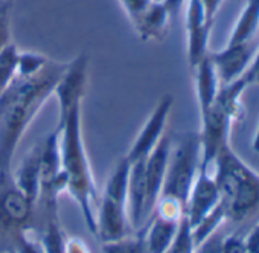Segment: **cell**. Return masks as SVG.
I'll return each instance as SVG.
<instances>
[{
	"mask_svg": "<svg viewBox=\"0 0 259 253\" xmlns=\"http://www.w3.org/2000/svg\"><path fill=\"white\" fill-rule=\"evenodd\" d=\"M194 250H195V244H194L192 233H191V224L185 217L180 223L179 232L172 244L165 253H194Z\"/></svg>",
	"mask_w": 259,
	"mask_h": 253,
	"instance_id": "7402d4cb",
	"label": "cell"
},
{
	"mask_svg": "<svg viewBox=\"0 0 259 253\" xmlns=\"http://www.w3.org/2000/svg\"><path fill=\"white\" fill-rule=\"evenodd\" d=\"M209 173L220 188L227 220L244 221L259 207V174L233 151L230 144L218 153Z\"/></svg>",
	"mask_w": 259,
	"mask_h": 253,
	"instance_id": "3957f363",
	"label": "cell"
},
{
	"mask_svg": "<svg viewBox=\"0 0 259 253\" xmlns=\"http://www.w3.org/2000/svg\"><path fill=\"white\" fill-rule=\"evenodd\" d=\"M220 201H221V192L213 176L209 171L200 168L186 200V206H185L186 220L189 221L191 226H194L206 214H209Z\"/></svg>",
	"mask_w": 259,
	"mask_h": 253,
	"instance_id": "8fae6325",
	"label": "cell"
},
{
	"mask_svg": "<svg viewBox=\"0 0 259 253\" xmlns=\"http://www.w3.org/2000/svg\"><path fill=\"white\" fill-rule=\"evenodd\" d=\"M169 150H171V138L165 135L162 141L156 145V148L145 159L144 180H145V206H147L148 218L151 217L163 188Z\"/></svg>",
	"mask_w": 259,
	"mask_h": 253,
	"instance_id": "30bf717a",
	"label": "cell"
},
{
	"mask_svg": "<svg viewBox=\"0 0 259 253\" xmlns=\"http://www.w3.org/2000/svg\"><path fill=\"white\" fill-rule=\"evenodd\" d=\"M251 148L254 153L259 154V122H257V126H256V132H254V138L251 141Z\"/></svg>",
	"mask_w": 259,
	"mask_h": 253,
	"instance_id": "1f68e13d",
	"label": "cell"
},
{
	"mask_svg": "<svg viewBox=\"0 0 259 253\" xmlns=\"http://www.w3.org/2000/svg\"><path fill=\"white\" fill-rule=\"evenodd\" d=\"M122 11L132 22L135 17H138L142 11H145L154 0H117Z\"/></svg>",
	"mask_w": 259,
	"mask_h": 253,
	"instance_id": "d4e9b609",
	"label": "cell"
},
{
	"mask_svg": "<svg viewBox=\"0 0 259 253\" xmlns=\"http://www.w3.org/2000/svg\"><path fill=\"white\" fill-rule=\"evenodd\" d=\"M163 4V7L168 10V13L171 14V17L177 16L180 13V10L186 5L188 0H160Z\"/></svg>",
	"mask_w": 259,
	"mask_h": 253,
	"instance_id": "4dcf8cb0",
	"label": "cell"
},
{
	"mask_svg": "<svg viewBox=\"0 0 259 253\" xmlns=\"http://www.w3.org/2000/svg\"><path fill=\"white\" fill-rule=\"evenodd\" d=\"M221 253H247L245 244H244V236L236 235V233L223 236Z\"/></svg>",
	"mask_w": 259,
	"mask_h": 253,
	"instance_id": "484cf974",
	"label": "cell"
},
{
	"mask_svg": "<svg viewBox=\"0 0 259 253\" xmlns=\"http://www.w3.org/2000/svg\"><path fill=\"white\" fill-rule=\"evenodd\" d=\"M201 166L198 133H182L171 141L169 159L160 195L180 200L186 206L189 191Z\"/></svg>",
	"mask_w": 259,
	"mask_h": 253,
	"instance_id": "5b68a950",
	"label": "cell"
},
{
	"mask_svg": "<svg viewBox=\"0 0 259 253\" xmlns=\"http://www.w3.org/2000/svg\"><path fill=\"white\" fill-rule=\"evenodd\" d=\"M102 253H148V247L144 238V232L128 233L119 239L102 242Z\"/></svg>",
	"mask_w": 259,
	"mask_h": 253,
	"instance_id": "d6986e66",
	"label": "cell"
},
{
	"mask_svg": "<svg viewBox=\"0 0 259 253\" xmlns=\"http://www.w3.org/2000/svg\"><path fill=\"white\" fill-rule=\"evenodd\" d=\"M180 223L182 220L180 221L169 220V218H163L160 215L153 214L145 223V226L141 229L144 232L148 253H165L172 244L179 232Z\"/></svg>",
	"mask_w": 259,
	"mask_h": 253,
	"instance_id": "9a60e30c",
	"label": "cell"
},
{
	"mask_svg": "<svg viewBox=\"0 0 259 253\" xmlns=\"http://www.w3.org/2000/svg\"><path fill=\"white\" fill-rule=\"evenodd\" d=\"M35 203L19 191L13 182L0 188V224L5 229L20 232L28 229Z\"/></svg>",
	"mask_w": 259,
	"mask_h": 253,
	"instance_id": "7c38bea8",
	"label": "cell"
},
{
	"mask_svg": "<svg viewBox=\"0 0 259 253\" xmlns=\"http://www.w3.org/2000/svg\"><path fill=\"white\" fill-rule=\"evenodd\" d=\"M57 129L64 192L78 204L85 226L95 235L99 194L82 136V99L58 105Z\"/></svg>",
	"mask_w": 259,
	"mask_h": 253,
	"instance_id": "7a4b0ae2",
	"label": "cell"
},
{
	"mask_svg": "<svg viewBox=\"0 0 259 253\" xmlns=\"http://www.w3.org/2000/svg\"><path fill=\"white\" fill-rule=\"evenodd\" d=\"M11 5L13 2L0 0V51L7 48L11 40Z\"/></svg>",
	"mask_w": 259,
	"mask_h": 253,
	"instance_id": "cb8c5ba5",
	"label": "cell"
},
{
	"mask_svg": "<svg viewBox=\"0 0 259 253\" xmlns=\"http://www.w3.org/2000/svg\"><path fill=\"white\" fill-rule=\"evenodd\" d=\"M244 244L247 253H259V223H256L244 236Z\"/></svg>",
	"mask_w": 259,
	"mask_h": 253,
	"instance_id": "83f0119b",
	"label": "cell"
},
{
	"mask_svg": "<svg viewBox=\"0 0 259 253\" xmlns=\"http://www.w3.org/2000/svg\"><path fill=\"white\" fill-rule=\"evenodd\" d=\"M256 49L257 46L251 40L245 43H227L226 48L209 52V58L215 67L220 82L229 84L245 75L256 54Z\"/></svg>",
	"mask_w": 259,
	"mask_h": 253,
	"instance_id": "9c48e42d",
	"label": "cell"
},
{
	"mask_svg": "<svg viewBox=\"0 0 259 253\" xmlns=\"http://www.w3.org/2000/svg\"><path fill=\"white\" fill-rule=\"evenodd\" d=\"M185 11L186 28V57L191 67H195L209 55V37L212 25L198 0H188Z\"/></svg>",
	"mask_w": 259,
	"mask_h": 253,
	"instance_id": "ba28073f",
	"label": "cell"
},
{
	"mask_svg": "<svg viewBox=\"0 0 259 253\" xmlns=\"http://www.w3.org/2000/svg\"><path fill=\"white\" fill-rule=\"evenodd\" d=\"M253 2H256V4H259V0H253Z\"/></svg>",
	"mask_w": 259,
	"mask_h": 253,
	"instance_id": "d6a6232c",
	"label": "cell"
},
{
	"mask_svg": "<svg viewBox=\"0 0 259 253\" xmlns=\"http://www.w3.org/2000/svg\"><path fill=\"white\" fill-rule=\"evenodd\" d=\"M40 156L41 144H37L25 154L16 173L11 176L13 185L34 203L40 198Z\"/></svg>",
	"mask_w": 259,
	"mask_h": 253,
	"instance_id": "5bb4252c",
	"label": "cell"
},
{
	"mask_svg": "<svg viewBox=\"0 0 259 253\" xmlns=\"http://www.w3.org/2000/svg\"><path fill=\"white\" fill-rule=\"evenodd\" d=\"M245 76L248 79V82L251 84H259V48L256 49V54L251 60V64L248 67V70L245 72Z\"/></svg>",
	"mask_w": 259,
	"mask_h": 253,
	"instance_id": "f546056e",
	"label": "cell"
},
{
	"mask_svg": "<svg viewBox=\"0 0 259 253\" xmlns=\"http://www.w3.org/2000/svg\"><path fill=\"white\" fill-rule=\"evenodd\" d=\"M67 63L49 60L46 67L32 76H17L0 95V188L11 183L13 157L25 133L54 96Z\"/></svg>",
	"mask_w": 259,
	"mask_h": 253,
	"instance_id": "6da1fadb",
	"label": "cell"
},
{
	"mask_svg": "<svg viewBox=\"0 0 259 253\" xmlns=\"http://www.w3.org/2000/svg\"><path fill=\"white\" fill-rule=\"evenodd\" d=\"M226 220H227V212H226V206H224V203L221 200L198 223H195L194 226H191V233H192V239H194L195 247L198 244H201L203 241H206L207 238H210L213 233H217L218 229L221 227V224Z\"/></svg>",
	"mask_w": 259,
	"mask_h": 253,
	"instance_id": "e0dca14e",
	"label": "cell"
},
{
	"mask_svg": "<svg viewBox=\"0 0 259 253\" xmlns=\"http://www.w3.org/2000/svg\"><path fill=\"white\" fill-rule=\"evenodd\" d=\"M172 105H174V96L169 93L163 95L159 99L151 114L148 116V119L142 125V129L139 130L132 147H130L128 153L123 156L128 162L147 159L148 154L162 141V138L166 135V126H168Z\"/></svg>",
	"mask_w": 259,
	"mask_h": 253,
	"instance_id": "52a82bcc",
	"label": "cell"
},
{
	"mask_svg": "<svg viewBox=\"0 0 259 253\" xmlns=\"http://www.w3.org/2000/svg\"><path fill=\"white\" fill-rule=\"evenodd\" d=\"M49 58L34 51H19L17 57V76H32L43 70Z\"/></svg>",
	"mask_w": 259,
	"mask_h": 253,
	"instance_id": "44dd1931",
	"label": "cell"
},
{
	"mask_svg": "<svg viewBox=\"0 0 259 253\" xmlns=\"http://www.w3.org/2000/svg\"><path fill=\"white\" fill-rule=\"evenodd\" d=\"M200 147H201V170L209 171L218 153L230 144L232 117L213 102L206 111L200 113Z\"/></svg>",
	"mask_w": 259,
	"mask_h": 253,
	"instance_id": "8992f818",
	"label": "cell"
},
{
	"mask_svg": "<svg viewBox=\"0 0 259 253\" xmlns=\"http://www.w3.org/2000/svg\"><path fill=\"white\" fill-rule=\"evenodd\" d=\"M130 162L122 157L107 179L96 209L95 235L101 242L119 239L130 233V220L126 209Z\"/></svg>",
	"mask_w": 259,
	"mask_h": 253,
	"instance_id": "277c9868",
	"label": "cell"
},
{
	"mask_svg": "<svg viewBox=\"0 0 259 253\" xmlns=\"http://www.w3.org/2000/svg\"><path fill=\"white\" fill-rule=\"evenodd\" d=\"M63 253H92L87 242L79 236H67L64 239Z\"/></svg>",
	"mask_w": 259,
	"mask_h": 253,
	"instance_id": "4316f807",
	"label": "cell"
},
{
	"mask_svg": "<svg viewBox=\"0 0 259 253\" xmlns=\"http://www.w3.org/2000/svg\"><path fill=\"white\" fill-rule=\"evenodd\" d=\"M171 19V14L160 0H154L145 11L132 20V23L139 40L150 43L160 41L166 37Z\"/></svg>",
	"mask_w": 259,
	"mask_h": 253,
	"instance_id": "4fadbf2b",
	"label": "cell"
},
{
	"mask_svg": "<svg viewBox=\"0 0 259 253\" xmlns=\"http://www.w3.org/2000/svg\"><path fill=\"white\" fill-rule=\"evenodd\" d=\"M17 57L19 48L14 43L0 51V95L17 78Z\"/></svg>",
	"mask_w": 259,
	"mask_h": 253,
	"instance_id": "ffe728a7",
	"label": "cell"
},
{
	"mask_svg": "<svg viewBox=\"0 0 259 253\" xmlns=\"http://www.w3.org/2000/svg\"><path fill=\"white\" fill-rule=\"evenodd\" d=\"M13 253H45L41 241L29 233V229H23L16 233Z\"/></svg>",
	"mask_w": 259,
	"mask_h": 253,
	"instance_id": "603a6c76",
	"label": "cell"
},
{
	"mask_svg": "<svg viewBox=\"0 0 259 253\" xmlns=\"http://www.w3.org/2000/svg\"><path fill=\"white\" fill-rule=\"evenodd\" d=\"M64 239L66 238H64V233H63L60 221H58L57 207H51L49 217L46 221V227L40 236L45 253H63Z\"/></svg>",
	"mask_w": 259,
	"mask_h": 253,
	"instance_id": "ac0fdd59",
	"label": "cell"
},
{
	"mask_svg": "<svg viewBox=\"0 0 259 253\" xmlns=\"http://www.w3.org/2000/svg\"><path fill=\"white\" fill-rule=\"evenodd\" d=\"M194 70V82H195V96L200 113L206 111L217 99L218 90L221 87V82L218 79V75L215 72V67L207 57H204Z\"/></svg>",
	"mask_w": 259,
	"mask_h": 253,
	"instance_id": "2e32d148",
	"label": "cell"
},
{
	"mask_svg": "<svg viewBox=\"0 0 259 253\" xmlns=\"http://www.w3.org/2000/svg\"><path fill=\"white\" fill-rule=\"evenodd\" d=\"M198 2L201 4V7H203V10H204V14H206V17H207V20H209L210 23H213L215 16H217L218 10L221 8V5H223L224 0H198Z\"/></svg>",
	"mask_w": 259,
	"mask_h": 253,
	"instance_id": "f1b7e54d",
	"label": "cell"
},
{
	"mask_svg": "<svg viewBox=\"0 0 259 253\" xmlns=\"http://www.w3.org/2000/svg\"><path fill=\"white\" fill-rule=\"evenodd\" d=\"M7 2H14V0H7Z\"/></svg>",
	"mask_w": 259,
	"mask_h": 253,
	"instance_id": "836d02e7",
	"label": "cell"
}]
</instances>
